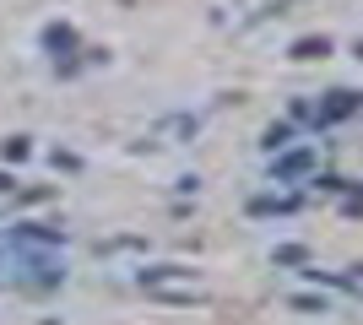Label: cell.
Instances as JSON below:
<instances>
[{"mask_svg":"<svg viewBox=\"0 0 363 325\" xmlns=\"http://www.w3.org/2000/svg\"><path fill=\"white\" fill-rule=\"evenodd\" d=\"M309 169H315V147H293L277 157V179H303Z\"/></svg>","mask_w":363,"mask_h":325,"instance_id":"obj_1","label":"cell"},{"mask_svg":"<svg viewBox=\"0 0 363 325\" xmlns=\"http://www.w3.org/2000/svg\"><path fill=\"white\" fill-rule=\"evenodd\" d=\"M352 108H358V93H331V103L315 108V125H336V120H347Z\"/></svg>","mask_w":363,"mask_h":325,"instance_id":"obj_2","label":"cell"},{"mask_svg":"<svg viewBox=\"0 0 363 325\" xmlns=\"http://www.w3.org/2000/svg\"><path fill=\"white\" fill-rule=\"evenodd\" d=\"M320 55H331V38H298L293 44V60H320Z\"/></svg>","mask_w":363,"mask_h":325,"instance_id":"obj_3","label":"cell"},{"mask_svg":"<svg viewBox=\"0 0 363 325\" xmlns=\"http://www.w3.org/2000/svg\"><path fill=\"white\" fill-rule=\"evenodd\" d=\"M293 206H298L293 195H260V201L250 206V212H260V217H266V212H293Z\"/></svg>","mask_w":363,"mask_h":325,"instance_id":"obj_4","label":"cell"},{"mask_svg":"<svg viewBox=\"0 0 363 325\" xmlns=\"http://www.w3.org/2000/svg\"><path fill=\"white\" fill-rule=\"evenodd\" d=\"M288 141H293V125H272V130H266V152H282Z\"/></svg>","mask_w":363,"mask_h":325,"instance_id":"obj_5","label":"cell"},{"mask_svg":"<svg viewBox=\"0 0 363 325\" xmlns=\"http://www.w3.org/2000/svg\"><path fill=\"white\" fill-rule=\"evenodd\" d=\"M277 261H282V266H298L303 249H298V244H282V249H277Z\"/></svg>","mask_w":363,"mask_h":325,"instance_id":"obj_6","label":"cell"},{"mask_svg":"<svg viewBox=\"0 0 363 325\" xmlns=\"http://www.w3.org/2000/svg\"><path fill=\"white\" fill-rule=\"evenodd\" d=\"M49 49H71V33H65V28H49Z\"/></svg>","mask_w":363,"mask_h":325,"instance_id":"obj_7","label":"cell"},{"mask_svg":"<svg viewBox=\"0 0 363 325\" xmlns=\"http://www.w3.org/2000/svg\"><path fill=\"white\" fill-rule=\"evenodd\" d=\"M347 212H363V195H347Z\"/></svg>","mask_w":363,"mask_h":325,"instance_id":"obj_8","label":"cell"}]
</instances>
